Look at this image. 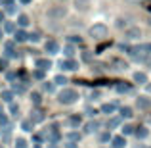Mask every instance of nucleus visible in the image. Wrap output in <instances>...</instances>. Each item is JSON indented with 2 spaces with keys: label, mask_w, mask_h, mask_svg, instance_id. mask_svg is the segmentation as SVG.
Instances as JSON below:
<instances>
[{
  "label": "nucleus",
  "mask_w": 151,
  "mask_h": 148,
  "mask_svg": "<svg viewBox=\"0 0 151 148\" xmlns=\"http://www.w3.org/2000/svg\"><path fill=\"white\" fill-rule=\"evenodd\" d=\"M77 98H78V93L75 89H63L59 93V102L61 104H73L77 102Z\"/></svg>",
  "instance_id": "obj_1"
},
{
  "label": "nucleus",
  "mask_w": 151,
  "mask_h": 148,
  "mask_svg": "<svg viewBox=\"0 0 151 148\" xmlns=\"http://www.w3.org/2000/svg\"><path fill=\"white\" fill-rule=\"evenodd\" d=\"M90 35H92L94 39H105L107 37V27L103 25V23H96V25L90 29Z\"/></svg>",
  "instance_id": "obj_2"
},
{
  "label": "nucleus",
  "mask_w": 151,
  "mask_h": 148,
  "mask_svg": "<svg viewBox=\"0 0 151 148\" xmlns=\"http://www.w3.org/2000/svg\"><path fill=\"white\" fill-rule=\"evenodd\" d=\"M46 14H48V17H63V15H65V8H63V6H59V8H50Z\"/></svg>",
  "instance_id": "obj_3"
},
{
  "label": "nucleus",
  "mask_w": 151,
  "mask_h": 148,
  "mask_svg": "<svg viewBox=\"0 0 151 148\" xmlns=\"http://www.w3.org/2000/svg\"><path fill=\"white\" fill-rule=\"evenodd\" d=\"M35 66H37L40 71H46V69H50V67H52V62H50V60H46V58H38L37 62H35Z\"/></svg>",
  "instance_id": "obj_4"
},
{
  "label": "nucleus",
  "mask_w": 151,
  "mask_h": 148,
  "mask_svg": "<svg viewBox=\"0 0 151 148\" xmlns=\"http://www.w3.org/2000/svg\"><path fill=\"white\" fill-rule=\"evenodd\" d=\"M61 67L65 71H75L78 67V63L75 62V60H63V62H61Z\"/></svg>",
  "instance_id": "obj_5"
},
{
  "label": "nucleus",
  "mask_w": 151,
  "mask_h": 148,
  "mask_svg": "<svg viewBox=\"0 0 151 148\" xmlns=\"http://www.w3.org/2000/svg\"><path fill=\"white\" fill-rule=\"evenodd\" d=\"M46 50H48L50 54H58V52H59V44L55 41H48V42H46Z\"/></svg>",
  "instance_id": "obj_6"
},
{
  "label": "nucleus",
  "mask_w": 151,
  "mask_h": 148,
  "mask_svg": "<svg viewBox=\"0 0 151 148\" xmlns=\"http://www.w3.org/2000/svg\"><path fill=\"white\" fill-rule=\"evenodd\" d=\"M134 81L136 83H147V75L142 73V71H136V73H134Z\"/></svg>",
  "instance_id": "obj_7"
},
{
  "label": "nucleus",
  "mask_w": 151,
  "mask_h": 148,
  "mask_svg": "<svg viewBox=\"0 0 151 148\" xmlns=\"http://www.w3.org/2000/svg\"><path fill=\"white\" fill-rule=\"evenodd\" d=\"M0 96H2L4 102L12 104V100H14V93H12V90H2V94H0Z\"/></svg>",
  "instance_id": "obj_8"
},
{
  "label": "nucleus",
  "mask_w": 151,
  "mask_h": 148,
  "mask_svg": "<svg viewBox=\"0 0 151 148\" xmlns=\"http://www.w3.org/2000/svg\"><path fill=\"white\" fill-rule=\"evenodd\" d=\"M115 108H117L115 104H103V106H101V112H103V114H113Z\"/></svg>",
  "instance_id": "obj_9"
},
{
  "label": "nucleus",
  "mask_w": 151,
  "mask_h": 148,
  "mask_svg": "<svg viewBox=\"0 0 151 148\" xmlns=\"http://www.w3.org/2000/svg\"><path fill=\"white\" fill-rule=\"evenodd\" d=\"M25 39H27V33H25V31H21V29L15 31V41H17V42H23Z\"/></svg>",
  "instance_id": "obj_10"
},
{
  "label": "nucleus",
  "mask_w": 151,
  "mask_h": 148,
  "mask_svg": "<svg viewBox=\"0 0 151 148\" xmlns=\"http://www.w3.org/2000/svg\"><path fill=\"white\" fill-rule=\"evenodd\" d=\"M17 23H19V25H21V27H27V25H29V17H27V15H17Z\"/></svg>",
  "instance_id": "obj_11"
},
{
  "label": "nucleus",
  "mask_w": 151,
  "mask_h": 148,
  "mask_svg": "<svg viewBox=\"0 0 151 148\" xmlns=\"http://www.w3.org/2000/svg\"><path fill=\"white\" fill-rule=\"evenodd\" d=\"M113 146L115 148H122V146H124V139H122V137H115L113 139Z\"/></svg>",
  "instance_id": "obj_12"
},
{
  "label": "nucleus",
  "mask_w": 151,
  "mask_h": 148,
  "mask_svg": "<svg viewBox=\"0 0 151 148\" xmlns=\"http://www.w3.org/2000/svg\"><path fill=\"white\" fill-rule=\"evenodd\" d=\"M115 90H117V93H128L130 87H128V85H124V83H119V85L115 87Z\"/></svg>",
  "instance_id": "obj_13"
},
{
  "label": "nucleus",
  "mask_w": 151,
  "mask_h": 148,
  "mask_svg": "<svg viewBox=\"0 0 151 148\" xmlns=\"http://www.w3.org/2000/svg\"><path fill=\"white\" fill-rule=\"evenodd\" d=\"M75 4H77V8H81V10H86L90 4V0H75Z\"/></svg>",
  "instance_id": "obj_14"
},
{
  "label": "nucleus",
  "mask_w": 151,
  "mask_h": 148,
  "mask_svg": "<svg viewBox=\"0 0 151 148\" xmlns=\"http://www.w3.org/2000/svg\"><path fill=\"white\" fill-rule=\"evenodd\" d=\"M15 148H27V141L25 139H15Z\"/></svg>",
  "instance_id": "obj_15"
},
{
  "label": "nucleus",
  "mask_w": 151,
  "mask_h": 148,
  "mask_svg": "<svg viewBox=\"0 0 151 148\" xmlns=\"http://www.w3.org/2000/svg\"><path fill=\"white\" fill-rule=\"evenodd\" d=\"M100 125V123L98 121H90L88 125H86V133H92V131H96V127Z\"/></svg>",
  "instance_id": "obj_16"
},
{
  "label": "nucleus",
  "mask_w": 151,
  "mask_h": 148,
  "mask_svg": "<svg viewBox=\"0 0 151 148\" xmlns=\"http://www.w3.org/2000/svg\"><path fill=\"white\" fill-rule=\"evenodd\" d=\"M126 35H128L130 39H138V37H140V29H136V27H134V29H130Z\"/></svg>",
  "instance_id": "obj_17"
},
{
  "label": "nucleus",
  "mask_w": 151,
  "mask_h": 148,
  "mask_svg": "<svg viewBox=\"0 0 151 148\" xmlns=\"http://www.w3.org/2000/svg\"><path fill=\"white\" fill-rule=\"evenodd\" d=\"M136 135H138V139H145L147 137V129H145V127H140V129L136 131Z\"/></svg>",
  "instance_id": "obj_18"
},
{
  "label": "nucleus",
  "mask_w": 151,
  "mask_h": 148,
  "mask_svg": "<svg viewBox=\"0 0 151 148\" xmlns=\"http://www.w3.org/2000/svg\"><path fill=\"white\" fill-rule=\"evenodd\" d=\"M54 83H55V85H65V83H67V79L63 77V75H55Z\"/></svg>",
  "instance_id": "obj_19"
},
{
  "label": "nucleus",
  "mask_w": 151,
  "mask_h": 148,
  "mask_svg": "<svg viewBox=\"0 0 151 148\" xmlns=\"http://www.w3.org/2000/svg\"><path fill=\"white\" fill-rule=\"evenodd\" d=\"M138 106H140V108H147V106H149V100H147V98H144V96L138 98Z\"/></svg>",
  "instance_id": "obj_20"
},
{
  "label": "nucleus",
  "mask_w": 151,
  "mask_h": 148,
  "mask_svg": "<svg viewBox=\"0 0 151 148\" xmlns=\"http://www.w3.org/2000/svg\"><path fill=\"white\" fill-rule=\"evenodd\" d=\"M121 115H122V117H130V115H132V110H130V108H122Z\"/></svg>",
  "instance_id": "obj_21"
},
{
  "label": "nucleus",
  "mask_w": 151,
  "mask_h": 148,
  "mask_svg": "<svg viewBox=\"0 0 151 148\" xmlns=\"http://www.w3.org/2000/svg\"><path fill=\"white\" fill-rule=\"evenodd\" d=\"M69 123L71 125H81V117H78V115H73V117H69Z\"/></svg>",
  "instance_id": "obj_22"
},
{
  "label": "nucleus",
  "mask_w": 151,
  "mask_h": 148,
  "mask_svg": "<svg viewBox=\"0 0 151 148\" xmlns=\"http://www.w3.org/2000/svg\"><path fill=\"white\" fill-rule=\"evenodd\" d=\"M27 39H29L31 42H38V39H40V37H38V33H31V35H27Z\"/></svg>",
  "instance_id": "obj_23"
},
{
  "label": "nucleus",
  "mask_w": 151,
  "mask_h": 148,
  "mask_svg": "<svg viewBox=\"0 0 151 148\" xmlns=\"http://www.w3.org/2000/svg\"><path fill=\"white\" fill-rule=\"evenodd\" d=\"M35 115H31V121H42V115H40V112H33Z\"/></svg>",
  "instance_id": "obj_24"
},
{
  "label": "nucleus",
  "mask_w": 151,
  "mask_h": 148,
  "mask_svg": "<svg viewBox=\"0 0 151 148\" xmlns=\"http://www.w3.org/2000/svg\"><path fill=\"white\" fill-rule=\"evenodd\" d=\"M33 77H35V79H44V71H40V69L33 71Z\"/></svg>",
  "instance_id": "obj_25"
},
{
  "label": "nucleus",
  "mask_w": 151,
  "mask_h": 148,
  "mask_svg": "<svg viewBox=\"0 0 151 148\" xmlns=\"http://www.w3.org/2000/svg\"><path fill=\"white\" fill-rule=\"evenodd\" d=\"M122 133H124V135L134 133V127H132V125H124V127H122Z\"/></svg>",
  "instance_id": "obj_26"
},
{
  "label": "nucleus",
  "mask_w": 151,
  "mask_h": 148,
  "mask_svg": "<svg viewBox=\"0 0 151 148\" xmlns=\"http://www.w3.org/2000/svg\"><path fill=\"white\" fill-rule=\"evenodd\" d=\"M65 54H67V56L71 58V56L75 54V46H71V44H69V46H65Z\"/></svg>",
  "instance_id": "obj_27"
},
{
  "label": "nucleus",
  "mask_w": 151,
  "mask_h": 148,
  "mask_svg": "<svg viewBox=\"0 0 151 148\" xmlns=\"http://www.w3.org/2000/svg\"><path fill=\"white\" fill-rule=\"evenodd\" d=\"M42 89H44L46 93H54V85H52V83H44V87H42Z\"/></svg>",
  "instance_id": "obj_28"
},
{
  "label": "nucleus",
  "mask_w": 151,
  "mask_h": 148,
  "mask_svg": "<svg viewBox=\"0 0 151 148\" xmlns=\"http://www.w3.org/2000/svg\"><path fill=\"white\" fill-rule=\"evenodd\" d=\"M82 60L84 62H92V54L90 52H82Z\"/></svg>",
  "instance_id": "obj_29"
},
{
  "label": "nucleus",
  "mask_w": 151,
  "mask_h": 148,
  "mask_svg": "<svg viewBox=\"0 0 151 148\" xmlns=\"http://www.w3.org/2000/svg\"><path fill=\"white\" fill-rule=\"evenodd\" d=\"M14 90L21 94V93H25V87H23V85H14Z\"/></svg>",
  "instance_id": "obj_30"
},
{
  "label": "nucleus",
  "mask_w": 151,
  "mask_h": 148,
  "mask_svg": "<svg viewBox=\"0 0 151 148\" xmlns=\"http://www.w3.org/2000/svg\"><path fill=\"white\" fill-rule=\"evenodd\" d=\"M6 125H8V117L2 114V115H0V127H6Z\"/></svg>",
  "instance_id": "obj_31"
},
{
  "label": "nucleus",
  "mask_w": 151,
  "mask_h": 148,
  "mask_svg": "<svg viewBox=\"0 0 151 148\" xmlns=\"http://www.w3.org/2000/svg\"><path fill=\"white\" fill-rule=\"evenodd\" d=\"M31 100H33V102H35V104H38V102H40V94H38V93H35V94H31Z\"/></svg>",
  "instance_id": "obj_32"
},
{
  "label": "nucleus",
  "mask_w": 151,
  "mask_h": 148,
  "mask_svg": "<svg viewBox=\"0 0 151 148\" xmlns=\"http://www.w3.org/2000/svg\"><path fill=\"white\" fill-rule=\"evenodd\" d=\"M10 112H12V114H14V115H17V112H19V108H17V106H15V104H14V102H12V104H10Z\"/></svg>",
  "instance_id": "obj_33"
},
{
  "label": "nucleus",
  "mask_w": 151,
  "mask_h": 148,
  "mask_svg": "<svg viewBox=\"0 0 151 148\" xmlns=\"http://www.w3.org/2000/svg\"><path fill=\"white\" fill-rule=\"evenodd\" d=\"M4 29H6V31H8V33H12V31H14V29H15V27H14V23H10V21H8V23H6V25H4Z\"/></svg>",
  "instance_id": "obj_34"
},
{
  "label": "nucleus",
  "mask_w": 151,
  "mask_h": 148,
  "mask_svg": "<svg viewBox=\"0 0 151 148\" xmlns=\"http://www.w3.org/2000/svg\"><path fill=\"white\" fill-rule=\"evenodd\" d=\"M119 123H121V119H119V117H115V119H111V121H109V127H117Z\"/></svg>",
  "instance_id": "obj_35"
},
{
  "label": "nucleus",
  "mask_w": 151,
  "mask_h": 148,
  "mask_svg": "<svg viewBox=\"0 0 151 148\" xmlns=\"http://www.w3.org/2000/svg\"><path fill=\"white\" fill-rule=\"evenodd\" d=\"M21 127H23L25 131H33V129H31V121H23V123H21Z\"/></svg>",
  "instance_id": "obj_36"
},
{
  "label": "nucleus",
  "mask_w": 151,
  "mask_h": 148,
  "mask_svg": "<svg viewBox=\"0 0 151 148\" xmlns=\"http://www.w3.org/2000/svg\"><path fill=\"white\" fill-rule=\"evenodd\" d=\"M109 139H111V135H109V133H103L101 137H100V141H101V142H107Z\"/></svg>",
  "instance_id": "obj_37"
},
{
  "label": "nucleus",
  "mask_w": 151,
  "mask_h": 148,
  "mask_svg": "<svg viewBox=\"0 0 151 148\" xmlns=\"http://www.w3.org/2000/svg\"><path fill=\"white\" fill-rule=\"evenodd\" d=\"M6 10H8V14H15V12H17V10H15V6H14V4H12V6H8Z\"/></svg>",
  "instance_id": "obj_38"
},
{
  "label": "nucleus",
  "mask_w": 151,
  "mask_h": 148,
  "mask_svg": "<svg viewBox=\"0 0 151 148\" xmlns=\"http://www.w3.org/2000/svg\"><path fill=\"white\" fill-rule=\"evenodd\" d=\"M6 79H8V81H14V79H15V73H14V71H10V73L6 75Z\"/></svg>",
  "instance_id": "obj_39"
},
{
  "label": "nucleus",
  "mask_w": 151,
  "mask_h": 148,
  "mask_svg": "<svg viewBox=\"0 0 151 148\" xmlns=\"http://www.w3.org/2000/svg\"><path fill=\"white\" fill-rule=\"evenodd\" d=\"M69 139H71V141H77L78 135H77V133H71V135H69Z\"/></svg>",
  "instance_id": "obj_40"
},
{
  "label": "nucleus",
  "mask_w": 151,
  "mask_h": 148,
  "mask_svg": "<svg viewBox=\"0 0 151 148\" xmlns=\"http://www.w3.org/2000/svg\"><path fill=\"white\" fill-rule=\"evenodd\" d=\"M145 50H149V52H151V44H147V46H145Z\"/></svg>",
  "instance_id": "obj_41"
},
{
  "label": "nucleus",
  "mask_w": 151,
  "mask_h": 148,
  "mask_svg": "<svg viewBox=\"0 0 151 148\" xmlns=\"http://www.w3.org/2000/svg\"><path fill=\"white\" fill-rule=\"evenodd\" d=\"M21 2H23V4H29V2H31V0H21Z\"/></svg>",
  "instance_id": "obj_42"
},
{
  "label": "nucleus",
  "mask_w": 151,
  "mask_h": 148,
  "mask_svg": "<svg viewBox=\"0 0 151 148\" xmlns=\"http://www.w3.org/2000/svg\"><path fill=\"white\" fill-rule=\"evenodd\" d=\"M147 90H149V93H151V85H149V87H147Z\"/></svg>",
  "instance_id": "obj_43"
},
{
  "label": "nucleus",
  "mask_w": 151,
  "mask_h": 148,
  "mask_svg": "<svg viewBox=\"0 0 151 148\" xmlns=\"http://www.w3.org/2000/svg\"><path fill=\"white\" fill-rule=\"evenodd\" d=\"M0 19H2V14H0Z\"/></svg>",
  "instance_id": "obj_44"
}]
</instances>
